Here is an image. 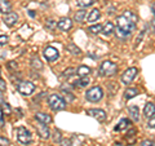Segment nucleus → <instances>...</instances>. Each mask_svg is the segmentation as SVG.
Listing matches in <instances>:
<instances>
[{
    "instance_id": "19",
    "label": "nucleus",
    "mask_w": 155,
    "mask_h": 146,
    "mask_svg": "<svg viewBox=\"0 0 155 146\" xmlns=\"http://www.w3.org/2000/svg\"><path fill=\"white\" fill-rule=\"evenodd\" d=\"M137 95H138V89L137 88H128L127 91H125L124 97L127 100H130V98H133V97H136Z\"/></svg>"
},
{
    "instance_id": "6",
    "label": "nucleus",
    "mask_w": 155,
    "mask_h": 146,
    "mask_svg": "<svg viewBox=\"0 0 155 146\" xmlns=\"http://www.w3.org/2000/svg\"><path fill=\"white\" fill-rule=\"evenodd\" d=\"M17 138H18V141L21 144L27 145V144H30L32 141V136L30 133V131H27L26 128H23V127H19L17 129Z\"/></svg>"
},
{
    "instance_id": "34",
    "label": "nucleus",
    "mask_w": 155,
    "mask_h": 146,
    "mask_svg": "<svg viewBox=\"0 0 155 146\" xmlns=\"http://www.w3.org/2000/svg\"><path fill=\"white\" fill-rule=\"evenodd\" d=\"M8 43V36L7 35H0V45H5Z\"/></svg>"
},
{
    "instance_id": "43",
    "label": "nucleus",
    "mask_w": 155,
    "mask_h": 146,
    "mask_svg": "<svg viewBox=\"0 0 155 146\" xmlns=\"http://www.w3.org/2000/svg\"><path fill=\"white\" fill-rule=\"evenodd\" d=\"M115 146H124V145H122V144H115Z\"/></svg>"
},
{
    "instance_id": "40",
    "label": "nucleus",
    "mask_w": 155,
    "mask_h": 146,
    "mask_svg": "<svg viewBox=\"0 0 155 146\" xmlns=\"http://www.w3.org/2000/svg\"><path fill=\"white\" fill-rule=\"evenodd\" d=\"M9 67H11V69H17V64L14 61H11L9 62Z\"/></svg>"
},
{
    "instance_id": "39",
    "label": "nucleus",
    "mask_w": 155,
    "mask_h": 146,
    "mask_svg": "<svg viewBox=\"0 0 155 146\" xmlns=\"http://www.w3.org/2000/svg\"><path fill=\"white\" fill-rule=\"evenodd\" d=\"M3 116H4V113L2 111V109H0V125L4 124V118H3Z\"/></svg>"
},
{
    "instance_id": "36",
    "label": "nucleus",
    "mask_w": 155,
    "mask_h": 146,
    "mask_svg": "<svg viewBox=\"0 0 155 146\" xmlns=\"http://www.w3.org/2000/svg\"><path fill=\"white\" fill-rule=\"evenodd\" d=\"M147 128H150V129H154L155 128V118H151V119L147 121Z\"/></svg>"
},
{
    "instance_id": "31",
    "label": "nucleus",
    "mask_w": 155,
    "mask_h": 146,
    "mask_svg": "<svg viewBox=\"0 0 155 146\" xmlns=\"http://www.w3.org/2000/svg\"><path fill=\"white\" fill-rule=\"evenodd\" d=\"M53 140H54V142H61V132L58 129H56L54 132H53Z\"/></svg>"
},
{
    "instance_id": "25",
    "label": "nucleus",
    "mask_w": 155,
    "mask_h": 146,
    "mask_svg": "<svg viewBox=\"0 0 155 146\" xmlns=\"http://www.w3.org/2000/svg\"><path fill=\"white\" fill-rule=\"evenodd\" d=\"M85 14H87V12L85 11H78L76 13H75V21H78V22H83L84 21V17H85Z\"/></svg>"
},
{
    "instance_id": "29",
    "label": "nucleus",
    "mask_w": 155,
    "mask_h": 146,
    "mask_svg": "<svg viewBox=\"0 0 155 146\" xmlns=\"http://www.w3.org/2000/svg\"><path fill=\"white\" fill-rule=\"evenodd\" d=\"M88 30H89L92 34H98V32L102 31V26H101V25H94V26H91Z\"/></svg>"
},
{
    "instance_id": "2",
    "label": "nucleus",
    "mask_w": 155,
    "mask_h": 146,
    "mask_svg": "<svg viewBox=\"0 0 155 146\" xmlns=\"http://www.w3.org/2000/svg\"><path fill=\"white\" fill-rule=\"evenodd\" d=\"M48 105L53 111H60L66 109V101L58 95H51L48 97Z\"/></svg>"
},
{
    "instance_id": "7",
    "label": "nucleus",
    "mask_w": 155,
    "mask_h": 146,
    "mask_svg": "<svg viewBox=\"0 0 155 146\" xmlns=\"http://www.w3.org/2000/svg\"><path fill=\"white\" fill-rule=\"evenodd\" d=\"M137 71L138 70L136 69V67H129V69L125 70V72L122 75V83L123 84H129V83L136 78V75H137Z\"/></svg>"
},
{
    "instance_id": "17",
    "label": "nucleus",
    "mask_w": 155,
    "mask_h": 146,
    "mask_svg": "<svg viewBox=\"0 0 155 146\" xmlns=\"http://www.w3.org/2000/svg\"><path fill=\"white\" fill-rule=\"evenodd\" d=\"M101 16V13L98 9H92L91 13L88 14V22H96V21H98V18Z\"/></svg>"
},
{
    "instance_id": "30",
    "label": "nucleus",
    "mask_w": 155,
    "mask_h": 146,
    "mask_svg": "<svg viewBox=\"0 0 155 146\" xmlns=\"http://www.w3.org/2000/svg\"><path fill=\"white\" fill-rule=\"evenodd\" d=\"M56 26H57V22L54 21V19H48V21H47L45 27L48 28V30H53Z\"/></svg>"
},
{
    "instance_id": "42",
    "label": "nucleus",
    "mask_w": 155,
    "mask_h": 146,
    "mask_svg": "<svg viewBox=\"0 0 155 146\" xmlns=\"http://www.w3.org/2000/svg\"><path fill=\"white\" fill-rule=\"evenodd\" d=\"M153 13H154V16H155V4L153 5Z\"/></svg>"
},
{
    "instance_id": "4",
    "label": "nucleus",
    "mask_w": 155,
    "mask_h": 146,
    "mask_svg": "<svg viewBox=\"0 0 155 146\" xmlns=\"http://www.w3.org/2000/svg\"><path fill=\"white\" fill-rule=\"evenodd\" d=\"M17 91H18L21 95H23V96H30V95L34 93V91H35V85H34L31 81L22 80V81L18 83Z\"/></svg>"
},
{
    "instance_id": "22",
    "label": "nucleus",
    "mask_w": 155,
    "mask_h": 146,
    "mask_svg": "<svg viewBox=\"0 0 155 146\" xmlns=\"http://www.w3.org/2000/svg\"><path fill=\"white\" fill-rule=\"evenodd\" d=\"M89 72H91V69H89L88 66H80L79 69L76 70V74L79 75L80 78H81V76H88Z\"/></svg>"
},
{
    "instance_id": "27",
    "label": "nucleus",
    "mask_w": 155,
    "mask_h": 146,
    "mask_svg": "<svg viewBox=\"0 0 155 146\" xmlns=\"http://www.w3.org/2000/svg\"><path fill=\"white\" fill-rule=\"evenodd\" d=\"M93 3H94V0H78V5H79V7H83V8L92 5Z\"/></svg>"
},
{
    "instance_id": "41",
    "label": "nucleus",
    "mask_w": 155,
    "mask_h": 146,
    "mask_svg": "<svg viewBox=\"0 0 155 146\" xmlns=\"http://www.w3.org/2000/svg\"><path fill=\"white\" fill-rule=\"evenodd\" d=\"M150 26H151V30H153L154 35H155V19H153V21H151V25H150Z\"/></svg>"
},
{
    "instance_id": "24",
    "label": "nucleus",
    "mask_w": 155,
    "mask_h": 146,
    "mask_svg": "<svg viewBox=\"0 0 155 146\" xmlns=\"http://www.w3.org/2000/svg\"><path fill=\"white\" fill-rule=\"evenodd\" d=\"M89 84V78L88 76H81L79 80L76 81V85L78 87H87Z\"/></svg>"
},
{
    "instance_id": "14",
    "label": "nucleus",
    "mask_w": 155,
    "mask_h": 146,
    "mask_svg": "<svg viewBox=\"0 0 155 146\" xmlns=\"http://www.w3.org/2000/svg\"><path fill=\"white\" fill-rule=\"evenodd\" d=\"M0 12L4 14L12 12V5L8 0H0Z\"/></svg>"
},
{
    "instance_id": "1",
    "label": "nucleus",
    "mask_w": 155,
    "mask_h": 146,
    "mask_svg": "<svg viewBox=\"0 0 155 146\" xmlns=\"http://www.w3.org/2000/svg\"><path fill=\"white\" fill-rule=\"evenodd\" d=\"M134 28H136V23L129 21L125 16H119L118 19H116V31H118V35H120L122 38L129 36L134 31Z\"/></svg>"
},
{
    "instance_id": "10",
    "label": "nucleus",
    "mask_w": 155,
    "mask_h": 146,
    "mask_svg": "<svg viewBox=\"0 0 155 146\" xmlns=\"http://www.w3.org/2000/svg\"><path fill=\"white\" fill-rule=\"evenodd\" d=\"M35 128L38 131V133L40 134L41 138H49L51 137V131H49V128L47 127V124L38 121V124H35Z\"/></svg>"
},
{
    "instance_id": "11",
    "label": "nucleus",
    "mask_w": 155,
    "mask_h": 146,
    "mask_svg": "<svg viewBox=\"0 0 155 146\" xmlns=\"http://www.w3.org/2000/svg\"><path fill=\"white\" fill-rule=\"evenodd\" d=\"M17 21H18V14L14 13V12H9V13H7L5 16H4V23H5L7 26H9V27L16 25Z\"/></svg>"
},
{
    "instance_id": "37",
    "label": "nucleus",
    "mask_w": 155,
    "mask_h": 146,
    "mask_svg": "<svg viewBox=\"0 0 155 146\" xmlns=\"http://www.w3.org/2000/svg\"><path fill=\"white\" fill-rule=\"evenodd\" d=\"M142 146H155V144L153 141H149V140H145L142 142Z\"/></svg>"
},
{
    "instance_id": "5",
    "label": "nucleus",
    "mask_w": 155,
    "mask_h": 146,
    "mask_svg": "<svg viewBox=\"0 0 155 146\" xmlns=\"http://www.w3.org/2000/svg\"><path fill=\"white\" fill-rule=\"evenodd\" d=\"M85 97L91 102H98L104 97V91L101 87H93L85 93Z\"/></svg>"
},
{
    "instance_id": "3",
    "label": "nucleus",
    "mask_w": 155,
    "mask_h": 146,
    "mask_svg": "<svg viewBox=\"0 0 155 146\" xmlns=\"http://www.w3.org/2000/svg\"><path fill=\"white\" fill-rule=\"evenodd\" d=\"M118 71V66L111 61H104L100 66V74L102 76H113Z\"/></svg>"
},
{
    "instance_id": "16",
    "label": "nucleus",
    "mask_w": 155,
    "mask_h": 146,
    "mask_svg": "<svg viewBox=\"0 0 155 146\" xmlns=\"http://www.w3.org/2000/svg\"><path fill=\"white\" fill-rule=\"evenodd\" d=\"M143 114H145V116H147V118H150V116H153V115L155 114V105H154V104H151V102H147V104L145 105Z\"/></svg>"
},
{
    "instance_id": "13",
    "label": "nucleus",
    "mask_w": 155,
    "mask_h": 146,
    "mask_svg": "<svg viewBox=\"0 0 155 146\" xmlns=\"http://www.w3.org/2000/svg\"><path fill=\"white\" fill-rule=\"evenodd\" d=\"M35 118L38 121H40V123H44V124H49L52 121V116L48 115L45 113H36L35 114Z\"/></svg>"
},
{
    "instance_id": "21",
    "label": "nucleus",
    "mask_w": 155,
    "mask_h": 146,
    "mask_svg": "<svg viewBox=\"0 0 155 146\" xmlns=\"http://www.w3.org/2000/svg\"><path fill=\"white\" fill-rule=\"evenodd\" d=\"M129 127V120L128 119H122L118 123V125L115 127V131H123V129H125V128H128Z\"/></svg>"
},
{
    "instance_id": "20",
    "label": "nucleus",
    "mask_w": 155,
    "mask_h": 146,
    "mask_svg": "<svg viewBox=\"0 0 155 146\" xmlns=\"http://www.w3.org/2000/svg\"><path fill=\"white\" fill-rule=\"evenodd\" d=\"M66 49L69 51L71 55H74V56H79L80 53H81L79 48H78L75 44H72V43H70V44H67V45H66Z\"/></svg>"
},
{
    "instance_id": "9",
    "label": "nucleus",
    "mask_w": 155,
    "mask_h": 146,
    "mask_svg": "<svg viewBox=\"0 0 155 146\" xmlns=\"http://www.w3.org/2000/svg\"><path fill=\"white\" fill-rule=\"evenodd\" d=\"M87 114L92 116V118H94L96 120L101 121V123L106 120V113L101 109H89V110H87Z\"/></svg>"
},
{
    "instance_id": "38",
    "label": "nucleus",
    "mask_w": 155,
    "mask_h": 146,
    "mask_svg": "<svg viewBox=\"0 0 155 146\" xmlns=\"http://www.w3.org/2000/svg\"><path fill=\"white\" fill-rule=\"evenodd\" d=\"M5 88H7V87H5V83H4L3 80H0V91L4 92V91H5Z\"/></svg>"
},
{
    "instance_id": "18",
    "label": "nucleus",
    "mask_w": 155,
    "mask_h": 146,
    "mask_svg": "<svg viewBox=\"0 0 155 146\" xmlns=\"http://www.w3.org/2000/svg\"><path fill=\"white\" fill-rule=\"evenodd\" d=\"M101 32H102L104 35H106V36L111 35V34L114 32V25H113L111 22H107V23H106V25L102 27V31H101Z\"/></svg>"
},
{
    "instance_id": "23",
    "label": "nucleus",
    "mask_w": 155,
    "mask_h": 146,
    "mask_svg": "<svg viewBox=\"0 0 155 146\" xmlns=\"http://www.w3.org/2000/svg\"><path fill=\"white\" fill-rule=\"evenodd\" d=\"M123 16H125V17L129 19V21H132V22H134V23L137 22V14H134L132 11H125Z\"/></svg>"
},
{
    "instance_id": "12",
    "label": "nucleus",
    "mask_w": 155,
    "mask_h": 146,
    "mask_svg": "<svg viewBox=\"0 0 155 146\" xmlns=\"http://www.w3.org/2000/svg\"><path fill=\"white\" fill-rule=\"evenodd\" d=\"M57 27L60 28V30H62V31H67V30H70V28L72 27V21L70 18L64 17V18H61L60 21L57 22Z\"/></svg>"
},
{
    "instance_id": "33",
    "label": "nucleus",
    "mask_w": 155,
    "mask_h": 146,
    "mask_svg": "<svg viewBox=\"0 0 155 146\" xmlns=\"http://www.w3.org/2000/svg\"><path fill=\"white\" fill-rule=\"evenodd\" d=\"M9 144V140L8 138H5V137H2V136H0V146H8Z\"/></svg>"
},
{
    "instance_id": "15",
    "label": "nucleus",
    "mask_w": 155,
    "mask_h": 146,
    "mask_svg": "<svg viewBox=\"0 0 155 146\" xmlns=\"http://www.w3.org/2000/svg\"><path fill=\"white\" fill-rule=\"evenodd\" d=\"M129 116L133 121L140 120V109L137 108V106H130L129 108Z\"/></svg>"
},
{
    "instance_id": "32",
    "label": "nucleus",
    "mask_w": 155,
    "mask_h": 146,
    "mask_svg": "<svg viewBox=\"0 0 155 146\" xmlns=\"http://www.w3.org/2000/svg\"><path fill=\"white\" fill-rule=\"evenodd\" d=\"M75 71H76L75 69H72V67H70V69H66V70H65L64 75L69 78V76H71V75H74V74H75Z\"/></svg>"
},
{
    "instance_id": "35",
    "label": "nucleus",
    "mask_w": 155,
    "mask_h": 146,
    "mask_svg": "<svg viewBox=\"0 0 155 146\" xmlns=\"http://www.w3.org/2000/svg\"><path fill=\"white\" fill-rule=\"evenodd\" d=\"M61 146H72L71 140H69V138H64V140H61Z\"/></svg>"
},
{
    "instance_id": "8",
    "label": "nucleus",
    "mask_w": 155,
    "mask_h": 146,
    "mask_svg": "<svg viewBox=\"0 0 155 146\" xmlns=\"http://www.w3.org/2000/svg\"><path fill=\"white\" fill-rule=\"evenodd\" d=\"M43 55H44V58L47 61H56L58 57H60V52H58L56 48H53V47H47L44 52H43Z\"/></svg>"
},
{
    "instance_id": "28",
    "label": "nucleus",
    "mask_w": 155,
    "mask_h": 146,
    "mask_svg": "<svg viewBox=\"0 0 155 146\" xmlns=\"http://www.w3.org/2000/svg\"><path fill=\"white\" fill-rule=\"evenodd\" d=\"M2 111L4 113V115H9L12 113V109L11 106H9V104H7V102H3L2 104Z\"/></svg>"
},
{
    "instance_id": "26",
    "label": "nucleus",
    "mask_w": 155,
    "mask_h": 146,
    "mask_svg": "<svg viewBox=\"0 0 155 146\" xmlns=\"http://www.w3.org/2000/svg\"><path fill=\"white\" fill-rule=\"evenodd\" d=\"M31 66H32V69H38V70H40L41 67H43V64L40 62V60L36 57V58H32L31 60Z\"/></svg>"
}]
</instances>
